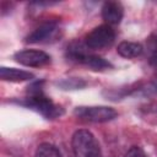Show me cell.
Returning <instances> with one entry per match:
<instances>
[{
  "instance_id": "cell-1",
  "label": "cell",
  "mask_w": 157,
  "mask_h": 157,
  "mask_svg": "<svg viewBox=\"0 0 157 157\" xmlns=\"http://www.w3.org/2000/svg\"><path fill=\"white\" fill-rule=\"evenodd\" d=\"M18 103L42 114L47 119L58 118L64 113L60 105H56L49 97L44 94L40 82H34L33 85H31L27 91V97Z\"/></svg>"
},
{
  "instance_id": "cell-2",
  "label": "cell",
  "mask_w": 157,
  "mask_h": 157,
  "mask_svg": "<svg viewBox=\"0 0 157 157\" xmlns=\"http://www.w3.org/2000/svg\"><path fill=\"white\" fill-rule=\"evenodd\" d=\"M71 146L75 157H102V151L97 139L86 129L74 132Z\"/></svg>"
},
{
  "instance_id": "cell-3",
  "label": "cell",
  "mask_w": 157,
  "mask_h": 157,
  "mask_svg": "<svg viewBox=\"0 0 157 157\" xmlns=\"http://www.w3.org/2000/svg\"><path fill=\"white\" fill-rule=\"evenodd\" d=\"M86 49L88 48L85 45V43L82 44L80 42H74L67 47V58L72 61L83 64L96 71H102L112 67V64L109 61H107L102 56L88 53Z\"/></svg>"
},
{
  "instance_id": "cell-4",
  "label": "cell",
  "mask_w": 157,
  "mask_h": 157,
  "mask_svg": "<svg viewBox=\"0 0 157 157\" xmlns=\"http://www.w3.org/2000/svg\"><path fill=\"white\" fill-rule=\"evenodd\" d=\"M75 115L85 121L90 123H105L117 118L118 113L115 109L105 105H90V107H76L74 110Z\"/></svg>"
},
{
  "instance_id": "cell-5",
  "label": "cell",
  "mask_w": 157,
  "mask_h": 157,
  "mask_svg": "<svg viewBox=\"0 0 157 157\" xmlns=\"http://www.w3.org/2000/svg\"><path fill=\"white\" fill-rule=\"evenodd\" d=\"M115 40V32L109 25L94 27L85 38V45L88 49L98 50L110 47Z\"/></svg>"
},
{
  "instance_id": "cell-6",
  "label": "cell",
  "mask_w": 157,
  "mask_h": 157,
  "mask_svg": "<svg viewBox=\"0 0 157 157\" xmlns=\"http://www.w3.org/2000/svg\"><path fill=\"white\" fill-rule=\"evenodd\" d=\"M13 59L28 67H40L50 63V55L39 49H23L15 53Z\"/></svg>"
},
{
  "instance_id": "cell-7",
  "label": "cell",
  "mask_w": 157,
  "mask_h": 157,
  "mask_svg": "<svg viewBox=\"0 0 157 157\" xmlns=\"http://www.w3.org/2000/svg\"><path fill=\"white\" fill-rule=\"evenodd\" d=\"M59 32V26L55 21H48L42 23L39 27L33 29L27 37V43H48L56 38Z\"/></svg>"
},
{
  "instance_id": "cell-8",
  "label": "cell",
  "mask_w": 157,
  "mask_h": 157,
  "mask_svg": "<svg viewBox=\"0 0 157 157\" xmlns=\"http://www.w3.org/2000/svg\"><path fill=\"white\" fill-rule=\"evenodd\" d=\"M124 16V9L118 1H105L102 6V18L105 25H119Z\"/></svg>"
},
{
  "instance_id": "cell-9",
  "label": "cell",
  "mask_w": 157,
  "mask_h": 157,
  "mask_svg": "<svg viewBox=\"0 0 157 157\" xmlns=\"http://www.w3.org/2000/svg\"><path fill=\"white\" fill-rule=\"evenodd\" d=\"M0 77L4 81H10V82H23L32 80L34 76L32 72L26 71V70H20L15 67H6L1 66L0 67Z\"/></svg>"
},
{
  "instance_id": "cell-10",
  "label": "cell",
  "mask_w": 157,
  "mask_h": 157,
  "mask_svg": "<svg viewBox=\"0 0 157 157\" xmlns=\"http://www.w3.org/2000/svg\"><path fill=\"white\" fill-rule=\"evenodd\" d=\"M117 52L120 56L126 58V59H134L140 56L144 53V47L137 43V42H129V40H124L120 42L118 44Z\"/></svg>"
},
{
  "instance_id": "cell-11",
  "label": "cell",
  "mask_w": 157,
  "mask_h": 157,
  "mask_svg": "<svg viewBox=\"0 0 157 157\" xmlns=\"http://www.w3.org/2000/svg\"><path fill=\"white\" fill-rule=\"evenodd\" d=\"M34 157H61V155L56 146L49 142H43L37 147Z\"/></svg>"
},
{
  "instance_id": "cell-12",
  "label": "cell",
  "mask_w": 157,
  "mask_h": 157,
  "mask_svg": "<svg viewBox=\"0 0 157 157\" xmlns=\"http://www.w3.org/2000/svg\"><path fill=\"white\" fill-rule=\"evenodd\" d=\"M85 85H86L85 81L77 80V78H69V80H64V81L60 82V86H63L66 90H69V88H81Z\"/></svg>"
},
{
  "instance_id": "cell-13",
  "label": "cell",
  "mask_w": 157,
  "mask_h": 157,
  "mask_svg": "<svg viewBox=\"0 0 157 157\" xmlns=\"http://www.w3.org/2000/svg\"><path fill=\"white\" fill-rule=\"evenodd\" d=\"M125 157H146L144 150L139 146H132L125 155Z\"/></svg>"
},
{
  "instance_id": "cell-14",
  "label": "cell",
  "mask_w": 157,
  "mask_h": 157,
  "mask_svg": "<svg viewBox=\"0 0 157 157\" xmlns=\"http://www.w3.org/2000/svg\"><path fill=\"white\" fill-rule=\"evenodd\" d=\"M146 92L157 94V76H156L155 78H152L151 82L147 85V87H146Z\"/></svg>"
},
{
  "instance_id": "cell-15",
  "label": "cell",
  "mask_w": 157,
  "mask_h": 157,
  "mask_svg": "<svg viewBox=\"0 0 157 157\" xmlns=\"http://www.w3.org/2000/svg\"><path fill=\"white\" fill-rule=\"evenodd\" d=\"M150 64H151L153 67L157 69V50H155L153 54L151 55V58H150Z\"/></svg>"
}]
</instances>
